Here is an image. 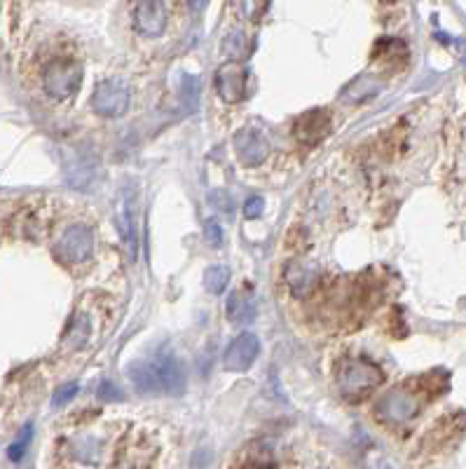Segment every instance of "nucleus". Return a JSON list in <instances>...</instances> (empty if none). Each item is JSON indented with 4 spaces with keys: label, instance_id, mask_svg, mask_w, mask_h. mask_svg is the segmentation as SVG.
I'll return each mask as SVG.
<instances>
[{
    "label": "nucleus",
    "instance_id": "obj_1",
    "mask_svg": "<svg viewBox=\"0 0 466 469\" xmlns=\"http://www.w3.org/2000/svg\"><path fill=\"white\" fill-rule=\"evenodd\" d=\"M131 385L143 395H180L185 390V375L173 355H155L138 359L127 366Z\"/></svg>",
    "mask_w": 466,
    "mask_h": 469
},
{
    "label": "nucleus",
    "instance_id": "obj_2",
    "mask_svg": "<svg viewBox=\"0 0 466 469\" xmlns=\"http://www.w3.org/2000/svg\"><path fill=\"white\" fill-rule=\"evenodd\" d=\"M427 387L417 390L412 385H401L396 390L387 392L377 399L375 404V415L387 425H405L422 410L424 402H427Z\"/></svg>",
    "mask_w": 466,
    "mask_h": 469
},
{
    "label": "nucleus",
    "instance_id": "obj_3",
    "mask_svg": "<svg viewBox=\"0 0 466 469\" xmlns=\"http://www.w3.org/2000/svg\"><path fill=\"white\" fill-rule=\"evenodd\" d=\"M384 383V373L366 359H347L337 368V390L342 397L359 402Z\"/></svg>",
    "mask_w": 466,
    "mask_h": 469
},
{
    "label": "nucleus",
    "instance_id": "obj_4",
    "mask_svg": "<svg viewBox=\"0 0 466 469\" xmlns=\"http://www.w3.org/2000/svg\"><path fill=\"white\" fill-rule=\"evenodd\" d=\"M83 83V68L73 59H56L52 61L43 73L45 92L56 101H63L73 94Z\"/></svg>",
    "mask_w": 466,
    "mask_h": 469
},
{
    "label": "nucleus",
    "instance_id": "obj_5",
    "mask_svg": "<svg viewBox=\"0 0 466 469\" xmlns=\"http://www.w3.org/2000/svg\"><path fill=\"white\" fill-rule=\"evenodd\" d=\"M92 251H94V233L85 223L68 225L54 244L56 258L63 263H85L92 256Z\"/></svg>",
    "mask_w": 466,
    "mask_h": 469
},
{
    "label": "nucleus",
    "instance_id": "obj_6",
    "mask_svg": "<svg viewBox=\"0 0 466 469\" xmlns=\"http://www.w3.org/2000/svg\"><path fill=\"white\" fill-rule=\"evenodd\" d=\"M92 108L103 118H120L129 108V87L120 80H106L92 94Z\"/></svg>",
    "mask_w": 466,
    "mask_h": 469
},
{
    "label": "nucleus",
    "instance_id": "obj_7",
    "mask_svg": "<svg viewBox=\"0 0 466 469\" xmlns=\"http://www.w3.org/2000/svg\"><path fill=\"white\" fill-rule=\"evenodd\" d=\"M134 28L141 36L157 38L167 28V5L165 0H141L134 10Z\"/></svg>",
    "mask_w": 466,
    "mask_h": 469
},
{
    "label": "nucleus",
    "instance_id": "obj_8",
    "mask_svg": "<svg viewBox=\"0 0 466 469\" xmlns=\"http://www.w3.org/2000/svg\"><path fill=\"white\" fill-rule=\"evenodd\" d=\"M235 153L244 167H258L270 155V143L258 129H242L235 134Z\"/></svg>",
    "mask_w": 466,
    "mask_h": 469
},
{
    "label": "nucleus",
    "instance_id": "obj_9",
    "mask_svg": "<svg viewBox=\"0 0 466 469\" xmlns=\"http://www.w3.org/2000/svg\"><path fill=\"white\" fill-rule=\"evenodd\" d=\"M215 90L218 96L227 103H237L246 94V68L237 61H230L215 73Z\"/></svg>",
    "mask_w": 466,
    "mask_h": 469
},
{
    "label": "nucleus",
    "instance_id": "obj_10",
    "mask_svg": "<svg viewBox=\"0 0 466 469\" xmlns=\"http://www.w3.org/2000/svg\"><path fill=\"white\" fill-rule=\"evenodd\" d=\"M258 352H260L258 335H253V333L237 335L225 352V368L232 371V373L248 371L251 368V364L255 362V357H258Z\"/></svg>",
    "mask_w": 466,
    "mask_h": 469
},
{
    "label": "nucleus",
    "instance_id": "obj_11",
    "mask_svg": "<svg viewBox=\"0 0 466 469\" xmlns=\"http://www.w3.org/2000/svg\"><path fill=\"white\" fill-rule=\"evenodd\" d=\"M330 113L324 111V108H314V111L302 113L295 123V138L305 146H314V143L324 141L330 132Z\"/></svg>",
    "mask_w": 466,
    "mask_h": 469
},
{
    "label": "nucleus",
    "instance_id": "obj_12",
    "mask_svg": "<svg viewBox=\"0 0 466 469\" xmlns=\"http://www.w3.org/2000/svg\"><path fill=\"white\" fill-rule=\"evenodd\" d=\"M227 317L232 324H248L255 317V303L246 291H232L227 298Z\"/></svg>",
    "mask_w": 466,
    "mask_h": 469
},
{
    "label": "nucleus",
    "instance_id": "obj_13",
    "mask_svg": "<svg viewBox=\"0 0 466 469\" xmlns=\"http://www.w3.org/2000/svg\"><path fill=\"white\" fill-rule=\"evenodd\" d=\"M89 333H92V322H89V317L80 312V315H75V317H73V324H71V329H68L63 345H66V350H71V352L83 350V347L87 345V340H89Z\"/></svg>",
    "mask_w": 466,
    "mask_h": 469
},
{
    "label": "nucleus",
    "instance_id": "obj_14",
    "mask_svg": "<svg viewBox=\"0 0 466 469\" xmlns=\"http://www.w3.org/2000/svg\"><path fill=\"white\" fill-rule=\"evenodd\" d=\"M120 228L125 233L127 244L131 249V256H136V223H134V198H122L120 200Z\"/></svg>",
    "mask_w": 466,
    "mask_h": 469
},
{
    "label": "nucleus",
    "instance_id": "obj_15",
    "mask_svg": "<svg viewBox=\"0 0 466 469\" xmlns=\"http://www.w3.org/2000/svg\"><path fill=\"white\" fill-rule=\"evenodd\" d=\"M227 282H230V270L225 265H211L204 272V286L211 293H223Z\"/></svg>",
    "mask_w": 466,
    "mask_h": 469
},
{
    "label": "nucleus",
    "instance_id": "obj_16",
    "mask_svg": "<svg viewBox=\"0 0 466 469\" xmlns=\"http://www.w3.org/2000/svg\"><path fill=\"white\" fill-rule=\"evenodd\" d=\"M220 50H223L227 56H242V54H246V52H248V40H246V36H244L242 31H235V33H230V36L223 40Z\"/></svg>",
    "mask_w": 466,
    "mask_h": 469
},
{
    "label": "nucleus",
    "instance_id": "obj_17",
    "mask_svg": "<svg viewBox=\"0 0 466 469\" xmlns=\"http://www.w3.org/2000/svg\"><path fill=\"white\" fill-rule=\"evenodd\" d=\"M267 8H270V0H240V12L248 21H260Z\"/></svg>",
    "mask_w": 466,
    "mask_h": 469
},
{
    "label": "nucleus",
    "instance_id": "obj_18",
    "mask_svg": "<svg viewBox=\"0 0 466 469\" xmlns=\"http://www.w3.org/2000/svg\"><path fill=\"white\" fill-rule=\"evenodd\" d=\"M31 437H33V427L31 425H26L24 430H21V434L19 437H17V441L10 446V460L12 462H19L21 457H24V453H26V448H28V444H31Z\"/></svg>",
    "mask_w": 466,
    "mask_h": 469
},
{
    "label": "nucleus",
    "instance_id": "obj_19",
    "mask_svg": "<svg viewBox=\"0 0 466 469\" xmlns=\"http://www.w3.org/2000/svg\"><path fill=\"white\" fill-rule=\"evenodd\" d=\"M204 240H209L211 247H220L223 244V228L215 218H206L204 221Z\"/></svg>",
    "mask_w": 466,
    "mask_h": 469
},
{
    "label": "nucleus",
    "instance_id": "obj_20",
    "mask_svg": "<svg viewBox=\"0 0 466 469\" xmlns=\"http://www.w3.org/2000/svg\"><path fill=\"white\" fill-rule=\"evenodd\" d=\"M78 395V385L75 383H68V385H63V387H59V390L54 392V397H52V404H54L56 408L59 406H66L68 402H71V399Z\"/></svg>",
    "mask_w": 466,
    "mask_h": 469
},
{
    "label": "nucleus",
    "instance_id": "obj_21",
    "mask_svg": "<svg viewBox=\"0 0 466 469\" xmlns=\"http://www.w3.org/2000/svg\"><path fill=\"white\" fill-rule=\"evenodd\" d=\"M265 209V200L263 198H248L244 205V216L246 218H258Z\"/></svg>",
    "mask_w": 466,
    "mask_h": 469
},
{
    "label": "nucleus",
    "instance_id": "obj_22",
    "mask_svg": "<svg viewBox=\"0 0 466 469\" xmlns=\"http://www.w3.org/2000/svg\"><path fill=\"white\" fill-rule=\"evenodd\" d=\"M98 397L101 399H106V402H118V399H122V392H118V387L115 385H110V383H103L101 385V390H98Z\"/></svg>",
    "mask_w": 466,
    "mask_h": 469
},
{
    "label": "nucleus",
    "instance_id": "obj_23",
    "mask_svg": "<svg viewBox=\"0 0 466 469\" xmlns=\"http://www.w3.org/2000/svg\"><path fill=\"white\" fill-rule=\"evenodd\" d=\"M206 3H209V0H188L192 12H202V10L206 8Z\"/></svg>",
    "mask_w": 466,
    "mask_h": 469
}]
</instances>
